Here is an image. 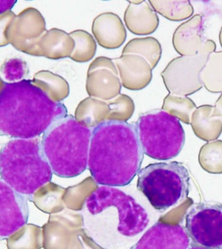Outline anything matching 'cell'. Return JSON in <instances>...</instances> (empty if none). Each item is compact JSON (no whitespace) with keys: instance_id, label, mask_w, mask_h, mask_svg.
<instances>
[{"instance_id":"cell-1","label":"cell","mask_w":222,"mask_h":249,"mask_svg":"<svg viewBox=\"0 0 222 249\" xmlns=\"http://www.w3.org/2000/svg\"><path fill=\"white\" fill-rule=\"evenodd\" d=\"M144 155L135 123L107 120L92 132L88 168L97 184L126 186L139 172Z\"/></svg>"},{"instance_id":"cell-2","label":"cell","mask_w":222,"mask_h":249,"mask_svg":"<svg viewBox=\"0 0 222 249\" xmlns=\"http://www.w3.org/2000/svg\"><path fill=\"white\" fill-rule=\"evenodd\" d=\"M67 113L63 103L52 101L29 80L5 83L0 90V135L13 139L40 137Z\"/></svg>"},{"instance_id":"cell-3","label":"cell","mask_w":222,"mask_h":249,"mask_svg":"<svg viewBox=\"0 0 222 249\" xmlns=\"http://www.w3.org/2000/svg\"><path fill=\"white\" fill-rule=\"evenodd\" d=\"M0 176L29 201L52 180L53 171L43 152L40 137L12 139L0 150Z\"/></svg>"},{"instance_id":"cell-4","label":"cell","mask_w":222,"mask_h":249,"mask_svg":"<svg viewBox=\"0 0 222 249\" xmlns=\"http://www.w3.org/2000/svg\"><path fill=\"white\" fill-rule=\"evenodd\" d=\"M92 130L67 115L43 134V152L53 173L74 178L87 170Z\"/></svg>"},{"instance_id":"cell-5","label":"cell","mask_w":222,"mask_h":249,"mask_svg":"<svg viewBox=\"0 0 222 249\" xmlns=\"http://www.w3.org/2000/svg\"><path fill=\"white\" fill-rule=\"evenodd\" d=\"M190 180L182 163H152L138 172L137 188L155 210L164 212L188 198Z\"/></svg>"},{"instance_id":"cell-6","label":"cell","mask_w":222,"mask_h":249,"mask_svg":"<svg viewBox=\"0 0 222 249\" xmlns=\"http://www.w3.org/2000/svg\"><path fill=\"white\" fill-rule=\"evenodd\" d=\"M135 126L144 153L151 159L168 160L184 147L185 133L180 121L165 110L140 114Z\"/></svg>"},{"instance_id":"cell-7","label":"cell","mask_w":222,"mask_h":249,"mask_svg":"<svg viewBox=\"0 0 222 249\" xmlns=\"http://www.w3.org/2000/svg\"><path fill=\"white\" fill-rule=\"evenodd\" d=\"M92 215H97L111 206L118 211V231L127 237H133L145 230L149 223L147 212L132 196L118 189L101 186L86 199Z\"/></svg>"},{"instance_id":"cell-8","label":"cell","mask_w":222,"mask_h":249,"mask_svg":"<svg viewBox=\"0 0 222 249\" xmlns=\"http://www.w3.org/2000/svg\"><path fill=\"white\" fill-rule=\"evenodd\" d=\"M185 229L192 244L222 249V204L204 202L192 204L185 216Z\"/></svg>"},{"instance_id":"cell-9","label":"cell","mask_w":222,"mask_h":249,"mask_svg":"<svg viewBox=\"0 0 222 249\" xmlns=\"http://www.w3.org/2000/svg\"><path fill=\"white\" fill-rule=\"evenodd\" d=\"M208 55L180 56L173 58L161 72L167 90L172 94L188 96L202 89L201 71Z\"/></svg>"},{"instance_id":"cell-10","label":"cell","mask_w":222,"mask_h":249,"mask_svg":"<svg viewBox=\"0 0 222 249\" xmlns=\"http://www.w3.org/2000/svg\"><path fill=\"white\" fill-rule=\"evenodd\" d=\"M27 198L0 179V239H7L27 224Z\"/></svg>"},{"instance_id":"cell-11","label":"cell","mask_w":222,"mask_h":249,"mask_svg":"<svg viewBox=\"0 0 222 249\" xmlns=\"http://www.w3.org/2000/svg\"><path fill=\"white\" fill-rule=\"evenodd\" d=\"M191 241L180 224L158 221L130 249H188Z\"/></svg>"},{"instance_id":"cell-12","label":"cell","mask_w":222,"mask_h":249,"mask_svg":"<svg viewBox=\"0 0 222 249\" xmlns=\"http://www.w3.org/2000/svg\"><path fill=\"white\" fill-rule=\"evenodd\" d=\"M118 69L121 84L130 90L145 89L151 81L152 68L147 60L137 54H122L113 58Z\"/></svg>"},{"instance_id":"cell-13","label":"cell","mask_w":222,"mask_h":249,"mask_svg":"<svg viewBox=\"0 0 222 249\" xmlns=\"http://www.w3.org/2000/svg\"><path fill=\"white\" fill-rule=\"evenodd\" d=\"M121 89L116 66L88 70L86 89L90 97L108 101L120 95Z\"/></svg>"},{"instance_id":"cell-14","label":"cell","mask_w":222,"mask_h":249,"mask_svg":"<svg viewBox=\"0 0 222 249\" xmlns=\"http://www.w3.org/2000/svg\"><path fill=\"white\" fill-rule=\"evenodd\" d=\"M203 15H195L179 25L173 35V48L181 56L198 54L204 41Z\"/></svg>"},{"instance_id":"cell-15","label":"cell","mask_w":222,"mask_h":249,"mask_svg":"<svg viewBox=\"0 0 222 249\" xmlns=\"http://www.w3.org/2000/svg\"><path fill=\"white\" fill-rule=\"evenodd\" d=\"M92 31L99 46L108 50L120 48L127 38L126 27L122 19L116 14L111 12L95 18Z\"/></svg>"},{"instance_id":"cell-16","label":"cell","mask_w":222,"mask_h":249,"mask_svg":"<svg viewBox=\"0 0 222 249\" xmlns=\"http://www.w3.org/2000/svg\"><path fill=\"white\" fill-rule=\"evenodd\" d=\"M124 21L128 30L136 35H151L157 30L159 18L148 1L130 3L124 14Z\"/></svg>"},{"instance_id":"cell-17","label":"cell","mask_w":222,"mask_h":249,"mask_svg":"<svg viewBox=\"0 0 222 249\" xmlns=\"http://www.w3.org/2000/svg\"><path fill=\"white\" fill-rule=\"evenodd\" d=\"M214 107L203 105L197 107L190 124L195 135L204 141H215L222 133V116L214 113Z\"/></svg>"},{"instance_id":"cell-18","label":"cell","mask_w":222,"mask_h":249,"mask_svg":"<svg viewBox=\"0 0 222 249\" xmlns=\"http://www.w3.org/2000/svg\"><path fill=\"white\" fill-rule=\"evenodd\" d=\"M109 112L107 101L89 97L77 105L75 111V120L82 125L91 128L107 121Z\"/></svg>"},{"instance_id":"cell-19","label":"cell","mask_w":222,"mask_h":249,"mask_svg":"<svg viewBox=\"0 0 222 249\" xmlns=\"http://www.w3.org/2000/svg\"><path fill=\"white\" fill-rule=\"evenodd\" d=\"M137 54L145 58L152 70L159 63L162 55L161 45L153 37H144L132 39L125 46L122 54Z\"/></svg>"},{"instance_id":"cell-20","label":"cell","mask_w":222,"mask_h":249,"mask_svg":"<svg viewBox=\"0 0 222 249\" xmlns=\"http://www.w3.org/2000/svg\"><path fill=\"white\" fill-rule=\"evenodd\" d=\"M200 79L206 90L214 93L222 92V51L208 55L201 71Z\"/></svg>"},{"instance_id":"cell-21","label":"cell","mask_w":222,"mask_h":249,"mask_svg":"<svg viewBox=\"0 0 222 249\" xmlns=\"http://www.w3.org/2000/svg\"><path fill=\"white\" fill-rule=\"evenodd\" d=\"M6 239L7 249H40L42 247L40 228L33 224H25Z\"/></svg>"},{"instance_id":"cell-22","label":"cell","mask_w":222,"mask_h":249,"mask_svg":"<svg viewBox=\"0 0 222 249\" xmlns=\"http://www.w3.org/2000/svg\"><path fill=\"white\" fill-rule=\"evenodd\" d=\"M156 13L173 21L188 19L194 15V9L190 1H148Z\"/></svg>"},{"instance_id":"cell-23","label":"cell","mask_w":222,"mask_h":249,"mask_svg":"<svg viewBox=\"0 0 222 249\" xmlns=\"http://www.w3.org/2000/svg\"><path fill=\"white\" fill-rule=\"evenodd\" d=\"M46 44V55L54 59L70 57L75 46L74 39L70 35L57 29L49 32Z\"/></svg>"},{"instance_id":"cell-24","label":"cell","mask_w":222,"mask_h":249,"mask_svg":"<svg viewBox=\"0 0 222 249\" xmlns=\"http://www.w3.org/2000/svg\"><path fill=\"white\" fill-rule=\"evenodd\" d=\"M197 108L194 101L188 96L169 93L164 99L162 110L187 124H190L193 113Z\"/></svg>"},{"instance_id":"cell-25","label":"cell","mask_w":222,"mask_h":249,"mask_svg":"<svg viewBox=\"0 0 222 249\" xmlns=\"http://www.w3.org/2000/svg\"><path fill=\"white\" fill-rule=\"evenodd\" d=\"M199 163L204 170L212 174L222 173V140L207 142L201 147Z\"/></svg>"},{"instance_id":"cell-26","label":"cell","mask_w":222,"mask_h":249,"mask_svg":"<svg viewBox=\"0 0 222 249\" xmlns=\"http://www.w3.org/2000/svg\"><path fill=\"white\" fill-rule=\"evenodd\" d=\"M69 35L75 43L70 58L81 63L90 61L94 56L97 50L96 42L93 37L87 31L81 29L72 31Z\"/></svg>"},{"instance_id":"cell-27","label":"cell","mask_w":222,"mask_h":249,"mask_svg":"<svg viewBox=\"0 0 222 249\" xmlns=\"http://www.w3.org/2000/svg\"><path fill=\"white\" fill-rule=\"evenodd\" d=\"M41 88L55 102H60L70 94V86L64 78L50 72L43 74Z\"/></svg>"},{"instance_id":"cell-28","label":"cell","mask_w":222,"mask_h":249,"mask_svg":"<svg viewBox=\"0 0 222 249\" xmlns=\"http://www.w3.org/2000/svg\"><path fill=\"white\" fill-rule=\"evenodd\" d=\"M107 103L109 108L107 120L127 122L133 114L134 101L128 95L120 93L115 98L107 101Z\"/></svg>"},{"instance_id":"cell-29","label":"cell","mask_w":222,"mask_h":249,"mask_svg":"<svg viewBox=\"0 0 222 249\" xmlns=\"http://www.w3.org/2000/svg\"><path fill=\"white\" fill-rule=\"evenodd\" d=\"M1 72L4 78L8 81H20L26 75V63L18 58L9 60L3 64Z\"/></svg>"},{"instance_id":"cell-30","label":"cell","mask_w":222,"mask_h":249,"mask_svg":"<svg viewBox=\"0 0 222 249\" xmlns=\"http://www.w3.org/2000/svg\"><path fill=\"white\" fill-rule=\"evenodd\" d=\"M216 49V44L214 42V41L208 39L205 41H204V44L201 48L200 52L198 54H209L215 52Z\"/></svg>"},{"instance_id":"cell-31","label":"cell","mask_w":222,"mask_h":249,"mask_svg":"<svg viewBox=\"0 0 222 249\" xmlns=\"http://www.w3.org/2000/svg\"><path fill=\"white\" fill-rule=\"evenodd\" d=\"M16 3L15 0H0V15L13 9Z\"/></svg>"},{"instance_id":"cell-32","label":"cell","mask_w":222,"mask_h":249,"mask_svg":"<svg viewBox=\"0 0 222 249\" xmlns=\"http://www.w3.org/2000/svg\"><path fill=\"white\" fill-rule=\"evenodd\" d=\"M214 113L222 116V92L214 105Z\"/></svg>"},{"instance_id":"cell-33","label":"cell","mask_w":222,"mask_h":249,"mask_svg":"<svg viewBox=\"0 0 222 249\" xmlns=\"http://www.w3.org/2000/svg\"><path fill=\"white\" fill-rule=\"evenodd\" d=\"M188 249H208L204 248V247L197 246V245H195L192 244V243H190V247H188Z\"/></svg>"},{"instance_id":"cell-34","label":"cell","mask_w":222,"mask_h":249,"mask_svg":"<svg viewBox=\"0 0 222 249\" xmlns=\"http://www.w3.org/2000/svg\"><path fill=\"white\" fill-rule=\"evenodd\" d=\"M219 41L220 44L221 45V47L222 48V26L221 29H220V33H219Z\"/></svg>"}]
</instances>
